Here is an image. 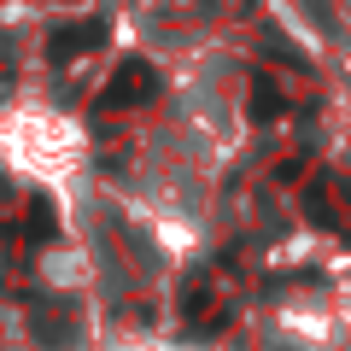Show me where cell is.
<instances>
[{
  "instance_id": "obj_1",
  "label": "cell",
  "mask_w": 351,
  "mask_h": 351,
  "mask_svg": "<svg viewBox=\"0 0 351 351\" xmlns=\"http://www.w3.org/2000/svg\"><path fill=\"white\" fill-rule=\"evenodd\" d=\"M158 94V71L152 64H141V59H129L123 71L106 82V94H100V112H123V106H135V100H152Z\"/></svg>"
},
{
  "instance_id": "obj_2",
  "label": "cell",
  "mask_w": 351,
  "mask_h": 351,
  "mask_svg": "<svg viewBox=\"0 0 351 351\" xmlns=\"http://www.w3.org/2000/svg\"><path fill=\"white\" fill-rule=\"evenodd\" d=\"M106 41V24L94 18V24H76V29H59V36L47 41V53H53V64H71V59H82V53H94Z\"/></svg>"
},
{
  "instance_id": "obj_3",
  "label": "cell",
  "mask_w": 351,
  "mask_h": 351,
  "mask_svg": "<svg viewBox=\"0 0 351 351\" xmlns=\"http://www.w3.org/2000/svg\"><path fill=\"white\" fill-rule=\"evenodd\" d=\"M252 106H258V117H276V112H281V94L269 88V76H258V82H252Z\"/></svg>"
},
{
  "instance_id": "obj_4",
  "label": "cell",
  "mask_w": 351,
  "mask_h": 351,
  "mask_svg": "<svg viewBox=\"0 0 351 351\" xmlns=\"http://www.w3.org/2000/svg\"><path fill=\"white\" fill-rule=\"evenodd\" d=\"M0 53H12V41H6V36H0Z\"/></svg>"
}]
</instances>
